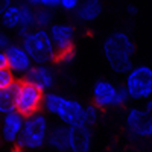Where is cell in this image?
<instances>
[{
  "label": "cell",
  "mask_w": 152,
  "mask_h": 152,
  "mask_svg": "<svg viewBox=\"0 0 152 152\" xmlns=\"http://www.w3.org/2000/svg\"><path fill=\"white\" fill-rule=\"evenodd\" d=\"M104 56L113 72L128 75L132 64V55L135 52L134 41L126 32H113L104 41Z\"/></svg>",
  "instance_id": "cell-1"
},
{
  "label": "cell",
  "mask_w": 152,
  "mask_h": 152,
  "mask_svg": "<svg viewBox=\"0 0 152 152\" xmlns=\"http://www.w3.org/2000/svg\"><path fill=\"white\" fill-rule=\"evenodd\" d=\"M43 107L49 114H53L67 126L84 122V105L78 100L67 99L56 93H47L44 94Z\"/></svg>",
  "instance_id": "cell-2"
},
{
  "label": "cell",
  "mask_w": 152,
  "mask_h": 152,
  "mask_svg": "<svg viewBox=\"0 0 152 152\" xmlns=\"http://www.w3.org/2000/svg\"><path fill=\"white\" fill-rule=\"evenodd\" d=\"M24 50L29 53L35 64H47L56 59V49L53 46L52 37L46 29H34L26 37H23Z\"/></svg>",
  "instance_id": "cell-3"
},
{
  "label": "cell",
  "mask_w": 152,
  "mask_h": 152,
  "mask_svg": "<svg viewBox=\"0 0 152 152\" xmlns=\"http://www.w3.org/2000/svg\"><path fill=\"white\" fill-rule=\"evenodd\" d=\"M49 135V122L44 114H32L24 119L23 131L18 137V146L26 149H40L46 142Z\"/></svg>",
  "instance_id": "cell-4"
},
{
  "label": "cell",
  "mask_w": 152,
  "mask_h": 152,
  "mask_svg": "<svg viewBox=\"0 0 152 152\" xmlns=\"http://www.w3.org/2000/svg\"><path fill=\"white\" fill-rule=\"evenodd\" d=\"M15 91V111H18L21 116L29 117L32 114H37L38 110L43 107L44 91H41L34 84L24 81H18L14 84Z\"/></svg>",
  "instance_id": "cell-5"
},
{
  "label": "cell",
  "mask_w": 152,
  "mask_h": 152,
  "mask_svg": "<svg viewBox=\"0 0 152 152\" xmlns=\"http://www.w3.org/2000/svg\"><path fill=\"white\" fill-rule=\"evenodd\" d=\"M125 88L134 100H149L152 97V67L135 66L125 78Z\"/></svg>",
  "instance_id": "cell-6"
},
{
  "label": "cell",
  "mask_w": 152,
  "mask_h": 152,
  "mask_svg": "<svg viewBox=\"0 0 152 152\" xmlns=\"http://www.w3.org/2000/svg\"><path fill=\"white\" fill-rule=\"evenodd\" d=\"M49 34L52 37L53 46L56 49V59L70 61L73 58V43H75V29L72 24L56 23L50 24Z\"/></svg>",
  "instance_id": "cell-7"
},
{
  "label": "cell",
  "mask_w": 152,
  "mask_h": 152,
  "mask_svg": "<svg viewBox=\"0 0 152 152\" xmlns=\"http://www.w3.org/2000/svg\"><path fill=\"white\" fill-rule=\"evenodd\" d=\"M125 125L128 131L135 137H152V119L145 111V108H129L125 117Z\"/></svg>",
  "instance_id": "cell-8"
},
{
  "label": "cell",
  "mask_w": 152,
  "mask_h": 152,
  "mask_svg": "<svg viewBox=\"0 0 152 152\" xmlns=\"http://www.w3.org/2000/svg\"><path fill=\"white\" fill-rule=\"evenodd\" d=\"M91 129L90 125L78 123L69 126V152H90Z\"/></svg>",
  "instance_id": "cell-9"
},
{
  "label": "cell",
  "mask_w": 152,
  "mask_h": 152,
  "mask_svg": "<svg viewBox=\"0 0 152 152\" xmlns=\"http://www.w3.org/2000/svg\"><path fill=\"white\" fill-rule=\"evenodd\" d=\"M119 87L110 81H97L93 85V102L99 108L117 107Z\"/></svg>",
  "instance_id": "cell-10"
},
{
  "label": "cell",
  "mask_w": 152,
  "mask_h": 152,
  "mask_svg": "<svg viewBox=\"0 0 152 152\" xmlns=\"http://www.w3.org/2000/svg\"><path fill=\"white\" fill-rule=\"evenodd\" d=\"M5 53L8 58V67L14 73H28L32 67V59L23 46L9 44L5 49Z\"/></svg>",
  "instance_id": "cell-11"
},
{
  "label": "cell",
  "mask_w": 152,
  "mask_h": 152,
  "mask_svg": "<svg viewBox=\"0 0 152 152\" xmlns=\"http://www.w3.org/2000/svg\"><path fill=\"white\" fill-rule=\"evenodd\" d=\"M24 119L26 117L21 116L18 111L5 114L3 120H2V137L5 142L14 143L18 140V137L23 131V126H24Z\"/></svg>",
  "instance_id": "cell-12"
},
{
  "label": "cell",
  "mask_w": 152,
  "mask_h": 152,
  "mask_svg": "<svg viewBox=\"0 0 152 152\" xmlns=\"http://www.w3.org/2000/svg\"><path fill=\"white\" fill-rule=\"evenodd\" d=\"M26 81L38 87L41 91H47L53 85L55 78H53V72L46 64H35L26 73Z\"/></svg>",
  "instance_id": "cell-13"
},
{
  "label": "cell",
  "mask_w": 152,
  "mask_h": 152,
  "mask_svg": "<svg viewBox=\"0 0 152 152\" xmlns=\"http://www.w3.org/2000/svg\"><path fill=\"white\" fill-rule=\"evenodd\" d=\"M47 143L55 151H59V152L69 151V126L56 125L52 129H49Z\"/></svg>",
  "instance_id": "cell-14"
},
{
  "label": "cell",
  "mask_w": 152,
  "mask_h": 152,
  "mask_svg": "<svg viewBox=\"0 0 152 152\" xmlns=\"http://www.w3.org/2000/svg\"><path fill=\"white\" fill-rule=\"evenodd\" d=\"M100 12H102L100 0H82L76 9V17L81 21H94L100 15Z\"/></svg>",
  "instance_id": "cell-15"
},
{
  "label": "cell",
  "mask_w": 152,
  "mask_h": 152,
  "mask_svg": "<svg viewBox=\"0 0 152 152\" xmlns=\"http://www.w3.org/2000/svg\"><path fill=\"white\" fill-rule=\"evenodd\" d=\"M0 21L6 29H18L21 21V5H9L0 15Z\"/></svg>",
  "instance_id": "cell-16"
},
{
  "label": "cell",
  "mask_w": 152,
  "mask_h": 152,
  "mask_svg": "<svg viewBox=\"0 0 152 152\" xmlns=\"http://www.w3.org/2000/svg\"><path fill=\"white\" fill-rule=\"evenodd\" d=\"M35 26V9H32V6L23 3L21 5V21L18 26V34L20 37H26L31 31H34Z\"/></svg>",
  "instance_id": "cell-17"
},
{
  "label": "cell",
  "mask_w": 152,
  "mask_h": 152,
  "mask_svg": "<svg viewBox=\"0 0 152 152\" xmlns=\"http://www.w3.org/2000/svg\"><path fill=\"white\" fill-rule=\"evenodd\" d=\"M17 82V81H15ZM15 111V91L14 85L6 90H0V114H8Z\"/></svg>",
  "instance_id": "cell-18"
},
{
  "label": "cell",
  "mask_w": 152,
  "mask_h": 152,
  "mask_svg": "<svg viewBox=\"0 0 152 152\" xmlns=\"http://www.w3.org/2000/svg\"><path fill=\"white\" fill-rule=\"evenodd\" d=\"M50 23H52V12L49 8L41 6L35 11V26L38 29H46Z\"/></svg>",
  "instance_id": "cell-19"
},
{
  "label": "cell",
  "mask_w": 152,
  "mask_h": 152,
  "mask_svg": "<svg viewBox=\"0 0 152 152\" xmlns=\"http://www.w3.org/2000/svg\"><path fill=\"white\" fill-rule=\"evenodd\" d=\"M14 84H15L14 72H12L9 67L0 70V90H6V88H11Z\"/></svg>",
  "instance_id": "cell-20"
},
{
  "label": "cell",
  "mask_w": 152,
  "mask_h": 152,
  "mask_svg": "<svg viewBox=\"0 0 152 152\" xmlns=\"http://www.w3.org/2000/svg\"><path fill=\"white\" fill-rule=\"evenodd\" d=\"M97 117H99V107H96L94 104L84 107V123L93 125L97 120Z\"/></svg>",
  "instance_id": "cell-21"
},
{
  "label": "cell",
  "mask_w": 152,
  "mask_h": 152,
  "mask_svg": "<svg viewBox=\"0 0 152 152\" xmlns=\"http://www.w3.org/2000/svg\"><path fill=\"white\" fill-rule=\"evenodd\" d=\"M81 5V0H61V8L64 11H76Z\"/></svg>",
  "instance_id": "cell-22"
},
{
  "label": "cell",
  "mask_w": 152,
  "mask_h": 152,
  "mask_svg": "<svg viewBox=\"0 0 152 152\" xmlns=\"http://www.w3.org/2000/svg\"><path fill=\"white\" fill-rule=\"evenodd\" d=\"M41 6L44 8H56V6H61V0H41Z\"/></svg>",
  "instance_id": "cell-23"
},
{
  "label": "cell",
  "mask_w": 152,
  "mask_h": 152,
  "mask_svg": "<svg viewBox=\"0 0 152 152\" xmlns=\"http://www.w3.org/2000/svg\"><path fill=\"white\" fill-rule=\"evenodd\" d=\"M9 44H11V43H9V38H8V35H6L5 32H0V50L6 49Z\"/></svg>",
  "instance_id": "cell-24"
},
{
  "label": "cell",
  "mask_w": 152,
  "mask_h": 152,
  "mask_svg": "<svg viewBox=\"0 0 152 152\" xmlns=\"http://www.w3.org/2000/svg\"><path fill=\"white\" fill-rule=\"evenodd\" d=\"M6 67H8L6 53H5V50H0V70H2V69H6Z\"/></svg>",
  "instance_id": "cell-25"
},
{
  "label": "cell",
  "mask_w": 152,
  "mask_h": 152,
  "mask_svg": "<svg viewBox=\"0 0 152 152\" xmlns=\"http://www.w3.org/2000/svg\"><path fill=\"white\" fill-rule=\"evenodd\" d=\"M9 5H12V3H11V0H0V15L3 14V11H5Z\"/></svg>",
  "instance_id": "cell-26"
},
{
  "label": "cell",
  "mask_w": 152,
  "mask_h": 152,
  "mask_svg": "<svg viewBox=\"0 0 152 152\" xmlns=\"http://www.w3.org/2000/svg\"><path fill=\"white\" fill-rule=\"evenodd\" d=\"M145 111L151 116V119H152V99H149V100H146V104H145Z\"/></svg>",
  "instance_id": "cell-27"
},
{
  "label": "cell",
  "mask_w": 152,
  "mask_h": 152,
  "mask_svg": "<svg viewBox=\"0 0 152 152\" xmlns=\"http://www.w3.org/2000/svg\"><path fill=\"white\" fill-rule=\"evenodd\" d=\"M24 3L29 5V6H40L41 5V0H24Z\"/></svg>",
  "instance_id": "cell-28"
},
{
  "label": "cell",
  "mask_w": 152,
  "mask_h": 152,
  "mask_svg": "<svg viewBox=\"0 0 152 152\" xmlns=\"http://www.w3.org/2000/svg\"><path fill=\"white\" fill-rule=\"evenodd\" d=\"M135 12H137V8L132 6V5H129V6H128V14H129V15H135Z\"/></svg>",
  "instance_id": "cell-29"
},
{
  "label": "cell",
  "mask_w": 152,
  "mask_h": 152,
  "mask_svg": "<svg viewBox=\"0 0 152 152\" xmlns=\"http://www.w3.org/2000/svg\"><path fill=\"white\" fill-rule=\"evenodd\" d=\"M12 152H21V151H20L18 148H17V149H12Z\"/></svg>",
  "instance_id": "cell-30"
}]
</instances>
